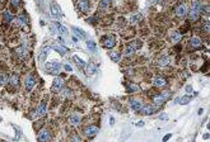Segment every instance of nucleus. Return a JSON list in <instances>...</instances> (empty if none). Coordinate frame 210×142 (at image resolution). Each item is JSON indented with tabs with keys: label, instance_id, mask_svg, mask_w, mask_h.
Listing matches in <instances>:
<instances>
[{
	"label": "nucleus",
	"instance_id": "30",
	"mask_svg": "<svg viewBox=\"0 0 210 142\" xmlns=\"http://www.w3.org/2000/svg\"><path fill=\"white\" fill-rule=\"evenodd\" d=\"M74 60L76 61V65H78V66H79V69H84V67H85V65H87V64L84 62L83 60H80L78 56H74Z\"/></svg>",
	"mask_w": 210,
	"mask_h": 142
},
{
	"label": "nucleus",
	"instance_id": "42",
	"mask_svg": "<svg viewBox=\"0 0 210 142\" xmlns=\"http://www.w3.org/2000/svg\"><path fill=\"white\" fill-rule=\"evenodd\" d=\"M136 126H137V127H143V126H144V122H143V121H139V122L136 123Z\"/></svg>",
	"mask_w": 210,
	"mask_h": 142
},
{
	"label": "nucleus",
	"instance_id": "39",
	"mask_svg": "<svg viewBox=\"0 0 210 142\" xmlns=\"http://www.w3.org/2000/svg\"><path fill=\"white\" fill-rule=\"evenodd\" d=\"M50 30H51V34H53V36H55V34H56V27H55V24L50 27Z\"/></svg>",
	"mask_w": 210,
	"mask_h": 142
},
{
	"label": "nucleus",
	"instance_id": "16",
	"mask_svg": "<svg viewBox=\"0 0 210 142\" xmlns=\"http://www.w3.org/2000/svg\"><path fill=\"white\" fill-rule=\"evenodd\" d=\"M69 123H70L71 126H74V127H78V126L80 124V117L76 116V114H73V116L69 118Z\"/></svg>",
	"mask_w": 210,
	"mask_h": 142
},
{
	"label": "nucleus",
	"instance_id": "4",
	"mask_svg": "<svg viewBox=\"0 0 210 142\" xmlns=\"http://www.w3.org/2000/svg\"><path fill=\"white\" fill-rule=\"evenodd\" d=\"M63 85H64V81L61 78H55V80L52 81V91L53 93H59V91L63 89Z\"/></svg>",
	"mask_w": 210,
	"mask_h": 142
},
{
	"label": "nucleus",
	"instance_id": "15",
	"mask_svg": "<svg viewBox=\"0 0 210 142\" xmlns=\"http://www.w3.org/2000/svg\"><path fill=\"white\" fill-rule=\"evenodd\" d=\"M130 107H131L135 112H140V109L143 108V103L139 100H130Z\"/></svg>",
	"mask_w": 210,
	"mask_h": 142
},
{
	"label": "nucleus",
	"instance_id": "40",
	"mask_svg": "<svg viewBox=\"0 0 210 142\" xmlns=\"http://www.w3.org/2000/svg\"><path fill=\"white\" fill-rule=\"evenodd\" d=\"M5 81H6L5 76H4L3 74H0V84H5Z\"/></svg>",
	"mask_w": 210,
	"mask_h": 142
},
{
	"label": "nucleus",
	"instance_id": "28",
	"mask_svg": "<svg viewBox=\"0 0 210 142\" xmlns=\"http://www.w3.org/2000/svg\"><path fill=\"white\" fill-rule=\"evenodd\" d=\"M171 38L174 43H177V42H179V40H181V34H179V32H177V30H174V32L171 34Z\"/></svg>",
	"mask_w": 210,
	"mask_h": 142
},
{
	"label": "nucleus",
	"instance_id": "18",
	"mask_svg": "<svg viewBox=\"0 0 210 142\" xmlns=\"http://www.w3.org/2000/svg\"><path fill=\"white\" fill-rule=\"evenodd\" d=\"M167 84V80L164 78H160V76H157V78H154V85L158 86V88H162Z\"/></svg>",
	"mask_w": 210,
	"mask_h": 142
},
{
	"label": "nucleus",
	"instance_id": "44",
	"mask_svg": "<svg viewBox=\"0 0 210 142\" xmlns=\"http://www.w3.org/2000/svg\"><path fill=\"white\" fill-rule=\"evenodd\" d=\"M186 91H187V93H191V91H192V88H191L190 85L186 86Z\"/></svg>",
	"mask_w": 210,
	"mask_h": 142
},
{
	"label": "nucleus",
	"instance_id": "25",
	"mask_svg": "<svg viewBox=\"0 0 210 142\" xmlns=\"http://www.w3.org/2000/svg\"><path fill=\"white\" fill-rule=\"evenodd\" d=\"M190 43H191L192 47H200V46H201V41L199 40L197 37H192V38H191V41H190Z\"/></svg>",
	"mask_w": 210,
	"mask_h": 142
},
{
	"label": "nucleus",
	"instance_id": "1",
	"mask_svg": "<svg viewBox=\"0 0 210 142\" xmlns=\"http://www.w3.org/2000/svg\"><path fill=\"white\" fill-rule=\"evenodd\" d=\"M140 47H141V42H140L139 40L132 41L130 45L126 46V48H125V51H124V55H125V56H130V55H132V53L135 52L137 48H140Z\"/></svg>",
	"mask_w": 210,
	"mask_h": 142
},
{
	"label": "nucleus",
	"instance_id": "31",
	"mask_svg": "<svg viewBox=\"0 0 210 142\" xmlns=\"http://www.w3.org/2000/svg\"><path fill=\"white\" fill-rule=\"evenodd\" d=\"M111 4V0H101V8L102 9H107Z\"/></svg>",
	"mask_w": 210,
	"mask_h": 142
},
{
	"label": "nucleus",
	"instance_id": "33",
	"mask_svg": "<svg viewBox=\"0 0 210 142\" xmlns=\"http://www.w3.org/2000/svg\"><path fill=\"white\" fill-rule=\"evenodd\" d=\"M4 19H5V22L10 23L11 20H13V17H11V14L9 13V11H5V13H4Z\"/></svg>",
	"mask_w": 210,
	"mask_h": 142
},
{
	"label": "nucleus",
	"instance_id": "43",
	"mask_svg": "<svg viewBox=\"0 0 210 142\" xmlns=\"http://www.w3.org/2000/svg\"><path fill=\"white\" fill-rule=\"evenodd\" d=\"M64 69H65L66 71H71V66H69V65H65Z\"/></svg>",
	"mask_w": 210,
	"mask_h": 142
},
{
	"label": "nucleus",
	"instance_id": "27",
	"mask_svg": "<svg viewBox=\"0 0 210 142\" xmlns=\"http://www.w3.org/2000/svg\"><path fill=\"white\" fill-rule=\"evenodd\" d=\"M87 47H88V49H89L90 52L97 51V46H95V43L93 41H87Z\"/></svg>",
	"mask_w": 210,
	"mask_h": 142
},
{
	"label": "nucleus",
	"instance_id": "48",
	"mask_svg": "<svg viewBox=\"0 0 210 142\" xmlns=\"http://www.w3.org/2000/svg\"><path fill=\"white\" fill-rule=\"evenodd\" d=\"M154 1H160V0H154Z\"/></svg>",
	"mask_w": 210,
	"mask_h": 142
},
{
	"label": "nucleus",
	"instance_id": "35",
	"mask_svg": "<svg viewBox=\"0 0 210 142\" xmlns=\"http://www.w3.org/2000/svg\"><path fill=\"white\" fill-rule=\"evenodd\" d=\"M63 90V95L64 97H66V98H70L71 97V91L69 90V89H61Z\"/></svg>",
	"mask_w": 210,
	"mask_h": 142
},
{
	"label": "nucleus",
	"instance_id": "3",
	"mask_svg": "<svg viewBox=\"0 0 210 142\" xmlns=\"http://www.w3.org/2000/svg\"><path fill=\"white\" fill-rule=\"evenodd\" d=\"M46 69L48 70L50 74H53V75H57L61 70V65L57 62V61H52V62H50L46 65Z\"/></svg>",
	"mask_w": 210,
	"mask_h": 142
},
{
	"label": "nucleus",
	"instance_id": "24",
	"mask_svg": "<svg viewBox=\"0 0 210 142\" xmlns=\"http://www.w3.org/2000/svg\"><path fill=\"white\" fill-rule=\"evenodd\" d=\"M26 22H27L26 15H19V17L15 19V23H17V25H24Z\"/></svg>",
	"mask_w": 210,
	"mask_h": 142
},
{
	"label": "nucleus",
	"instance_id": "9",
	"mask_svg": "<svg viewBox=\"0 0 210 142\" xmlns=\"http://www.w3.org/2000/svg\"><path fill=\"white\" fill-rule=\"evenodd\" d=\"M78 8L82 13H87V11H89V1L88 0H79Z\"/></svg>",
	"mask_w": 210,
	"mask_h": 142
},
{
	"label": "nucleus",
	"instance_id": "14",
	"mask_svg": "<svg viewBox=\"0 0 210 142\" xmlns=\"http://www.w3.org/2000/svg\"><path fill=\"white\" fill-rule=\"evenodd\" d=\"M48 51H50V47H45V48H42V51L40 52V55H38V61H40V62H45L46 57H47V55L50 53Z\"/></svg>",
	"mask_w": 210,
	"mask_h": 142
},
{
	"label": "nucleus",
	"instance_id": "34",
	"mask_svg": "<svg viewBox=\"0 0 210 142\" xmlns=\"http://www.w3.org/2000/svg\"><path fill=\"white\" fill-rule=\"evenodd\" d=\"M17 53H18V55H19V56H21L22 59H23V57L26 56V48H24V47H21V48H18V49H17Z\"/></svg>",
	"mask_w": 210,
	"mask_h": 142
},
{
	"label": "nucleus",
	"instance_id": "13",
	"mask_svg": "<svg viewBox=\"0 0 210 142\" xmlns=\"http://www.w3.org/2000/svg\"><path fill=\"white\" fill-rule=\"evenodd\" d=\"M115 45H116V42H115V38H112V37H106L105 40H103V46H105L106 48H113Z\"/></svg>",
	"mask_w": 210,
	"mask_h": 142
},
{
	"label": "nucleus",
	"instance_id": "11",
	"mask_svg": "<svg viewBox=\"0 0 210 142\" xmlns=\"http://www.w3.org/2000/svg\"><path fill=\"white\" fill-rule=\"evenodd\" d=\"M154 110H155V107H153V105H143L140 112H141V114H144V116H150V114L154 113Z\"/></svg>",
	"mask_w": 210,
	"mask_h": 142
},
{
	"label": "nucleus",
	"instance_id": "45",
	"mask_svg": "<svg viewBox=\"0 0 210 142\" xmlns=\"http://www.w3.org/2000/svg\"><path fill=\"white\" fill-rule=\"evenodd\" d=\"M169 137H171V135H167L166 137H164V138H163V141H167L168 138H169Z\"/></svg>",
	"mask_w": 210,
	"mask_h": 142
},
{
	"label": "nucleus",
	"instance_id": "47",
	"mask_svg": "<svg viewBox=\"0 0 210 142\" xmlns=\"http://www.w3.org/2000/svg\"><path fill=\"white\" fill-rule=\"evenodd\" d=\"M73 140H74V141H80L79 137H73Z\"/></svg>",
	"mask_w": 210,
	"mask_h": 142
},
{
	"label": "nucleus",
	"instance_id": "38",
	"mask_svg": "<svg viewBox=\"0 0 210 142\" xmlns=\"http://www.w3.org/2000/svg\"><path fill=\"white\" fill-rule=\"evenodd\" d=\"M10 4L17 8V6H19V4H21V0H10Z\"/></svg>",
	"mask_w": 210,
	"mask_h": 142
},
{
	"label": "nucleus",
	"instance_id": "21",
	"mask_svg": "<svg viewBox=\"0 0 210 142\" xmlns=\"http://www.w3.org/2000/svg\"><path fill=\"white\" fill-rule=\"evenodd\" d=\"M52 49H55V51H57L60 53V55H65V53L68 52V49L63 47V46H59V45H52Z\"/></svg>",
	"mask_w": 210,
	"mask_h": 142
},
{
	"label": "nucleus",
	"instance_id": "20",
	"mask_svg": "<svg viewBox=\"0 0 210 142\" xmlns=\"http://www.w3.org/2000/svg\"><path fill=\"white\" fill-rule=\"evenodd\" d=\"M55 27L57 28V30H59V33L60 34H63V36H68V29H66V27H64V25H61L60 23H55Z\"/></svg>",
	"mask_w": 210,
	"mask_h": 142
},
{
	"label": "nucleus",
	"instance_id": "19",
	"mask_svg": "<svg viewBox=\"0 0 210 142\" xmlns=\"http://www.w3.org/2000/svg\"><path fill=\"white\" fill-rule=\"evenodd\" d=\"M85 72H87V75H89V76H92L95 72V66L92 62H88L87 65H85Z\"/></svg>",
	"mask_w": 210,
	"mask_h": 142
},
{
	"label": "nucleus",
	"instance_id": "32",
	"mask_svg": "<svg viewBox=\"0 0 210 142\" xmlns=\"http://www.w3.org/2000/svg\"><path fill=\"white\" fill-rule=\"evenodd\" d=\"M110 57L115 61V62H117V61L120 60V55H118L117 52H111V53H110Z\"/></svg>",
	"mask_w": 210,
	"mask_h": 142
},
{
	"label": "nucleus",
	"instance_id": "37",
	"mask_svg": "<svg viewBox=\"0 0 210 142\" xmlns=\"http://www.w3.org/2000/svg\"><path fill=\"white\" fill-rule=\"evenodd\" d=\"M141 19V14H136V15H132L131 17V23H136V20Z\"/></svg>",
	"mask_w": 210,
	"mask_h": 142
},
{
	"label": "nucleus",
	"instance_id": "2",
	"mask_svg": "<svg viewBox=\"0 0 210 142\" xmlns=\"http://www.w3.org/2000/svg\"><path fill=\"white\" fill-rule=\"evenodd\" d=\"M169 97H171L169 91H163V93H160L159 95L154 97V104H155V107L162 105L164 102H167L168 99H169Z\"/></svg>",
	"mask_w": 210,
	"mask_h": 142
},
{
	"label": "nucleus",
	"instance_id": "10",
	"mask_svg": "<svg viewBox=\"0 0 210 142\" xmlns=\"http://www.w3.org/2000/svg\"><path fill=\"white\" fill-rule=\"evenodd\" d=\"M34 85H36V79L33 78L32 75H28L26 79V89L27 90H32Z\"/></svg>",
	"mask_w": 210,
	"mask_h": 142
},
{
	"label": "nucleus",
	"instance_id": "6",
	"mask_svg": "<svg viewBox=\"0 0 210 142\" xmlns=\"http://www.w3.org/2000/svg\"><path fill=\"white\" fill-rule=\"evenodd\" d=\"M176 15L178 18H185L187 15V6L185 4H179V5L176 8Z\"/></svg>",
	"mask_w": 210,
	"mask_h": 142
},
{
	"label": "nucleus",
	"instance_id": "26",
	"mask_svg": "<svg viewBox=\"0 0 210 142\" xmlns=\"http://www.w3.org/2000/svg\"><path fill=\"white\" fill-rule=\"evenodd\" d=\"M191 100V98L190 97H182V98H177V103H179V104H182V105H185V104H189Z\"/></svg>",
	"mask_w": 210,
	"mask_h": 142
},
{
	"label": "nucleus",
	"instance_id": "17",
	"mask_svg": "<svg viewBox=\"0 0 210 142\" xmlns=\"http://www.w3.org/2000/svg\"><path fill=\"white\" fill-rule=\"evenodd\" d=\"M36 113H37V116H40V117H42V116H45V114H46V103L45 102L40 103V105H38Z\"/></svg>",
	"mask_w": 210,
	"mask_h": 142
},
{
	"label": "nucleus",
	"instance_id": "29",
	"mask_svg": "<svg viewBox=\"0 0 210 142\" xmlns=\"http://www.w3.org/2000/svg\"><path fill=\"white\" fill-rule=\"evenodd\" d=\"M73 30H74L76 36H79L80 38H85V37H87V34L84 33V30H82L80 28H78V27H74V28H73Z\"/></svg>",
	"mask_w": 210,
	"mask_h": 142
},
{
	"label": "nucleus",
	"instance_id": "8",
	"mask_svg": "<svg viewBox=\"0 0 210 142\" xmlns=\"http://www.w3.org/2000/svg\"><path fill=\"white\" fill-rule=\"evenodd\" d=\"M50 8H51V17H53V18H60L61 17V9L56 3H51Z\"/></svg>",
	"mask_w": 210,
	"mask_h": 142
},
{
	"label": "nucleus",
	"instance_id": "12",
	"mask_svg": "<svg viewBox=\"0 0 210 142\" xmlns=\"http://www.w3.org/2000/svg\"><path fill=\"white\" fill-rule=\"evenodd\" d=\"M38 141H50L51 140V136H50V132L43 129V131H41L38 133V137H37Z\"/></svg>",
	"mask_w": 210,
	"mask_h": 142
},
{
	"label": "nucleus",
	"instance_id": "5",
	"mask_svg": "<svg viewBox=\"0 0 210 142\" xmlns=\"http://www.w3.org/2000/svg\"><path fill=\"white\" fill-rule=\"evenodd\" d=\"M97 133H98V127H95V126H89V127H87L84 129V135H85L88 138H93Z\"/></svg>",
	"mask_w": 210,
	"mask_h": 142
},
{
	"label": "nucleus",
	"instance_id": "7",
	"mask_svg": "<svg viewBox=\"0 0 210 142\" xmlns=\"http://www.w3.org/2000/svg\"><path fill=\"white\" fill-rule=\"evenodd\" d=\"M187 15H189V19L191 22H196L199 17H200V10L195 9V8H191L190 11H187Z\"/></svg>",
	"mask_w": 210,
	"mask_h": 142
},
{
	"label": "nucleus",
	"instance_id": "36",
	"mask_svg": "<svg viewBox=\"0 0 210 142\" xmlns=\"http://www.w3.org/2000/svg\"><path fill=\"white\" fill-rule=\"evenodd\" d=\"M202 32L209 33V20H206V22H205V24L202 25Z\"/></svg>",
	"mask_w": 210,
	"mask_h": 142
},
{
	"label": "nucleus",
	"instance_id": "23",
	"mask_svg": "<svg viewBox=\"0 0 210 142\" xmlns=\"http://www.w3.org/2000/svg\"><path fill=\"white\" fill-rule=\"evenodd\" d=\"M168 62H169V59H168V56H163V57H160L159 61H158V65L160 67H163V66H167Z\"/></svg>",
	"mask_w": 210,
	"mask_h": 142
},
{
	"label": "nucleus",
	"instance_id": "22",
	"mask_svg": "<svg viewBox=\"0 0 210 142\" xmlns=\"http://www.w3.org/2000/svg\"><path fill=\"white\" fill-rule=\"evenodd\" d=\"M9 81H10V85H13V86L17 88V86H18V83H19V78H18V75H17V74H13V75L10 76Z\"/></svg>",
	"mask_w": 210,
	"mask_h": 142
},
{
	"label": "nucleus",
	"instance_id": "41",
	"mask_svg": "<svg viewBox=\"0 0 210 142\" xmlns=\"http://www.w3.org/2000/svg\"><path fill=\"white\" fill-rule=\"evenodd\" d=\"M129 89H130V90H134V91H137V90H139V86H136V85H130Z\"/></svg>",
	"mask_w": 210,
	"mask_h": 142
},
{
	"label": "nucleus",
	"instance_id": "46",
	"mask_svg": "<svg viewBox=\"0 0 210 142\" xmlns=\"http://www.w3.org/2000/svg\"><path fill=\"white\" fill-rule=\"evenodd\" d=\"M167 116H166V114H164V116H160V119H167Z\"/></svg>",
	"mask_w": 210,
	"mask_h": 142
}]
</instances>
